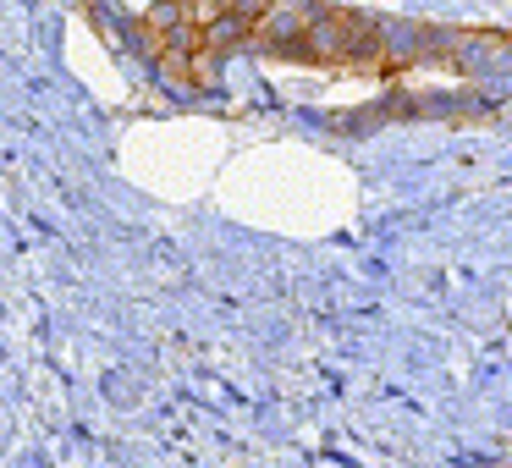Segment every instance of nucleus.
Here are the masks:
<instances>
[{"label":"nucleus","mask_w":512,"mask_h":468,"mask_svg":"<svg viewBox=\"0 0 512 468\" xmlns=\"http://www.w3.org/2000/svg\"><path fill=\"white\" fill-rule=\"evenodd\" d=\"M199 39H204V50L210 56H232V50H243V45H254V23H243V17H215V23H204L199 28Z\"/></svg>","instance_id":"nucleus-1"},{"label":"nucleus","mask_w":512,"mask_h":468,"mask_svg":"<svg viewBox=\"0 0 512 468\" xmlns=\"http://www.w3.org/2000/svg\"><path fill=\"white\" fill-rule=\"evenodd\" d=\"M155 78L166 83L171 94H193L199 83H193V56H171V50H160L155 56Z\"/></svg>","instance_id":"nucleus-2"},{"label":"nucleus","mask_w":512,"mask_h":468,"mask_svg":"<svg viewBox=\"0 0 512 468\" xmlns=\"http://www.w3.org/2000/svg\"><path fill=\"white\" fill-rule=\"evenodd\" d=\"M182 23H193L188 0H155V6L144 12V34H155V39H166L171 28H182Z\"/></svg>","instance_id":"nucleus-3"},{"label":"nucleus","mask_w":512,"mask_h":468,"mask_svg":"<svg viewBox=\"0 0 512 468\" xmlns=\"http://www.w3.org/2000/svg\"><path fill=\"white\" fill-rule=\"evenodd\" d=\"M210 6H215V17L226 12V17H243V23H259L276 0H210Z\"/></svg>","instance_id":"nucleus-4"}]
</instances>
